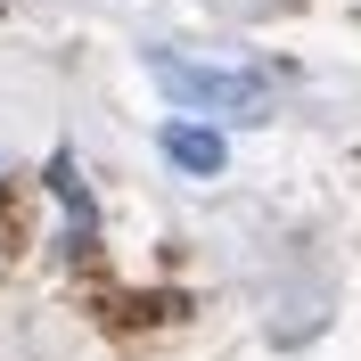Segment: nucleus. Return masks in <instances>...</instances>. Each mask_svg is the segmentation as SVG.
Instances as JSON below:
<instances>
[{
	"instance_id": "1",
	"label": "nucleus",
	"mask_w": 361,
	"mask_h": 361,
	"mask_svg": "<svg viewBox=\"0 0 361 361\" xmlns=\"http://www.w3.org/2000/svg\"><path fill=\"white\" fill-rule=\"evenodd\" d=\"M148 74L164 82L173 107H197V115H238V123H247V115L271 107V82L247 74V66H205V58H173V49H157Z\"/></svg>"
},
{
	"instance_id": "2",
	"label": "nucleus",
	"mask_w": 361,
	"mask_h": 361,
	"mask_svg": "<svg viewBox=\"0 0 361 361\" xmlns=\"http://www.w3.org/2000/svg\"><path fill=\"white\" fill-rule=\"evenodd\" d=\"M164 157L205 180V173H222V132L214 123H164Z\"/></svg>"
}]
</instances>
